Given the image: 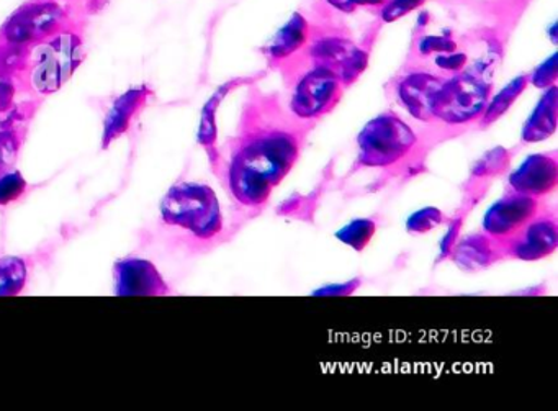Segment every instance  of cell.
Segmentation results:
<instances>
[{
  "instance_id": "obj_1",
  "label": "cell",
  "mask_w": 558,
  "mask_h": 411,
  "mask_svg": "<svg viewBox=\"0 0 558 411\" xmlns=\"http://www.w3.org/2000/svg\"><path fill=\"white\" fill-rule=\"evenodd\" d=\"M290 123H259L256 116L251 117L250 122L241 125L227 166L260 176L277 188L296 165L305 145L306 129Z\"/></svg>"
},
{
  "instance_id": "obj_2",
  "label": "cell",
  "mask_w": 558,
  "mask_h": 411,
  "mask_svg": "<svg viewBox=\"0 0 558 411\" xmlns=\"http://www.w3.org/2000/svg\"><path fill=\"white\" fill-rule=\"evenodd\" d=\"M162 221L181 228L201 241H210L223 231V215L217 194L208 185L184 182L175 185L161 202Z\"/></svg>"
},
{
  "instance_id": "obj_3",
  "label": "cell",
  "mask_w": 558,
  "mask_h": 411,
  "mask_svg": "<svg viewBox=\"0 0 558 411\" xmlns=\"http://www.w3.org/2000/svg\"><path fill=\"white\" fill-rule=\"evenodd\" d=\"M84 60L83 37L76 24L35 45L28 53L24 73L40 94H53L71 80Z\"/></svg>"
},
{
  "instance_id": "obj_4",
  "label": "cell",
  "mask_w": 558,
  "mask_h": 411,
  "mask_svg": "<svg viewBox=\"0 0 558 411\" xmlns=\"http://www.w3.org/2000/svg\"><path fill=\"white\" fill-rule=\"evenodd\" d=\"M71 0H27L0 28V44L34 48L74 24ZM73 4V2H71Z\"/></svg>"
},
{
  "instance_id": "obj_5",
  "label": "cell",
  "mask_w": 558,
  "mask_h": 411,
  "mask_svg": "<svg viewBox=\"0 0 558 411\" xmlns=\"http://www.w3.org/2000/svg\"><path fill=\"white\" fill-rule=\"evenodd\" d=\"M416 142L414 130L397 113H381L359 135V162L367 168H388L407 158Z\"/></svg>"
},
{
  "instance_id": "obj_6",
  "label": "cell",
  "mask_w": 558,
  "mask_h": 411,
  "mask_svg": "<svg viewBox=\"0 0 558 411\" xmlns=\"http://www.w3.org/2000/svg\"><path fill=\"white\" fill-rule=\"evenodd\" d=\"M492 86L475 74H456L440 84L433 102V120L450 126L465 125L482 119Z\"/></svg>"
},
{
  "instance_id": "obj_7",
  "label": "cell",
  "mask_w": 558,
  "mask_h": 411,
  "mask_svg": "<svg viewBox=\"0 0 558 411\" xmlns=\"http://www.w3.org/2000/svg\"><path fill=\"white\" fill-rule=\"evenodd\" d=\"M342 87L344 86L335 71L325 67H313L296 81L290 99V110L303 122L322 119L338 106Z\"/></svg>"
},
{
  "instance_id": "obj_8",
  "label": "cell",
  "mask_w": 558,
  "mask_h": 411,
  "mask_svg": "<svg viewBox=\"0 0 558 411\" xmlns=\"http://www.w3.org/2000/svg\"><path fill=\"white\" fill-rule=\"evenodd\" d=\"M545 208L547 207L542 204L541 198L509 191L486 211L483 218V233L492 237L498 244L505 243Z\"/></svg>"
},
{
  "instance_id": "obj_9",
  "label": "cell",
  "mask_w": 558,
  "mask_h": 411,
  "mask_svg": "<svg viewBox=\"0 0 558 411\" xmlns=\"http://www.w3.org/2000/svg\"><path fill=\"white\" fill-rule=\"evenodd\" d=\"M502 256L521 261H538L558 247V223L555 211L545 208L514 237L499 244Z\"/></svg>"
},
{
  "instance_id": "obj_10",
  "label": "cell",
  "mask_w": 558,
  "mask_h": 411,
  "mask_svg": "<svg viewBox=\"0 0 558 411\" xmlns=\"http://www.w3.org/2000/svg\"><path fill=\"white\" fill-rule=\"evenodd\" d=\"M557 185V152L529 156V158L509 176V191L529 195V197L542 198L544 195L554 192Z\"/></svg>"
},
{
  "instance_id": "obj_11",
  "label": "cell",
  "mask_w": 558,
  "mask_h": 411,
  "mask_svg": "<svg viewBox=\"0 0 558 411\" xmlns=\"http://www.w3.org/2000/svg\"><path fill=\"white\" fill-rule=\"evenodd\" d=\"M444 77L429 71L416 70L403 77L397 86L401 107L420 122L433 120V102Z\"/></svg>"
},
{
  "instance_id": "obj_12",
  "label": "cell",
  "mask_w": 558,
  "mask_h": 411,
  "mask_svg": "<svg viewBox=\"0 0 558 411\" xmlns=\"http://www.w3.org/2000/svg\"><path fill=\"white\" fill-rule=\"evenodd\" d=\"M116 290L120 297L168 295L159 270L145 259H123L116 266Z\"/></svg>"
},
{
  "instance_id": "obj_13",
  "label": "cell",
  "mask_w": 558,
  "mask_h": 411,
  "mask_svg": "<svg viewBox=\"0 0 558 411\" xmlns=\"http://www.w3.org/2000/svg\"><path fill=\"white\" fill-rule=\"evenodd\" d=\"M153 96L148 86L132 87L122 96L117 97L116 102L110 107L106 117V129H104L102 148L106 149L113 140L129 132L135 117L142 112L143 107Z\"/></svg>"
},
{
  "instance_id": "obj_14",
  "label": "cell",
  "mask_w": 558,
  "mask_h": 411,
  "mask_svg": "<svg viewBox=\"0 0 558 411\" xmlns=\"http://www.w3.org/2000/svg\"><path fill=\"white\" fill-rule=\"evenodd\" d=\"M450 257L462 269L478 270L492 266L505 256L501 247L492 237L486 233H475L457 241Z\"/></svg>"
},
{
  "instance_id": "obj_15",
  "label": "cell",
  "mask_w": 558,
  "mask_h": 411,
  "mask_svg": "<svg viewBox=\"0 0 558 411\" xmlns=\"http://www.w3.org/2000/svg\"><path fill=\"white\" fill-rule=\"evenodd\" d=\"M557 87L551 86L545 89L544 96L538 100L531 117L522 129V143H538L554 135L557 130Z\"/></svg>"
},
{
  "instance_id": "obj_16",
  "label": "cell",
  "mask_w": 558,
  "mask_h": 411,
  "mask_svg": "<svg viewBox=\"0 0 558 411\" xmlns=\"http://www.w3.org/2000/svg\"><path fill=\"white\" fill-rule=\"evenodd\" d=\"M308 38V22L300 14H293L292 19L277 32L276 37L267 45V58L274 63L287 60V58L293 57L296 51L302 50Z\"/></svg>"
},
{
  "instance_id": "obj_17",
  "label": "cell",
  "mask_w": 558,
  "mask_h": 411,
  "mask_svg": "<svg viewBox=\"0 0 558 411\" xmlns=\"http://www.w3.org/2000/svg\"><path fill=\"white\" fill-rule=\"evenodd\" d=\"M355 50L352 41L342 37H323L313 41L310 47L308 60H312L313 67H325L338 74L339 68L351 57Z\"/></svg>"
},
{
  "instance_id": "obj_18",
  "label": "cell",
  "mask_w": 558,
  "mask_h": 411,
  "mask_svg": "<svg viewBox=\"0 0 558 411\" xmlns=\"http://www.w3.org/2000/svg\"><path fill=\"white\" fill-rule=\"evenodd\" d=\"M529 86V76H519L515 80H512L508 86L502 87L495 97H493L492 102L486 104L485 112L482 116V125L488 126L492 123H495L496 120L501 119L509 109H511L512 104L518 100V97L524 93L525 87Z\"/></svg>"
},
{
  "instance_id": "obj_19",
  "label": "cell",
  "mask_w": 558,
  "mask_h": 411,
  "mask_svg": "<svg viewBox=\"0 0 558 411\" xmlns=\"http://www.w3.org/2000/svg\"><path fill=\"white\" fill-rule=\"evenodd\" d=\"M27 282V266L19 257L0 259V295H17Z\"/></svg>"
},
{
  "instance_id": "obj_20",
  "label": "cell",
  "mask_w": 558,
  "mask_h": 411,
  "mask_svg": "<svg viewBox=\"0 0 558 411\" xmlns=\"http://www.w3.org/2000/svg\"><path fill=\"white\" fill-rule=\"evenodd\" d=\"M375 231H377V223L374 220H371V218H359V220L351 221V223L341 228L336 233V238L351 246L352 250L362 251L371 243Z\"/></svg>"
},
{
  "instance_id": "obj_21",
  "label": "cell",
  "mask_w": 558,
  "mask_h": 411,
  "mask_svg": "<svg viewBox=\"0 0 558 411\" xmlns=\"http://www.w3.org/2000/svg\"><path fill=\"white\" fill-rule=\"evenodd\" d=\"M233 89V84L228 83L227 86L221 87L217 90L214 97L208 100L207 106L204 107L202 112L201 130H198V142L204 146H214L215 140H217V109L220 106L223 97L227 96L228 90Z\"/></svg>"
},
{
  "instance_id": "obj_22",
  "label": "cell",
  "mask_w": 558,
  "mask_h": 411,
  "mask_svg": "<svg viewBox=\"0 0 558 411\" xmlns=\"http://www.w3.org/2000/svg\"><path fill=\"white\" fill-rule=\"evenodd\" d=\"M509 161H511V155H509L508 149H489L473 166L472 176L475 179H480V181L486 178H498L499 174H502L508 169Z\"/></svg>"
},
{
  "instance_id": "obj_23",
  "label": "cell",
  "mask_w": 558,
  "mask_h": 411,
  "mask_svg": "<svg viewBox=\"0 0 558 411\" xmlns=\"http://www.w3.org/2000/svg\"><path fill=\"white\" fill-rule=\"evenodd\" d=\"M444 223H447L444 211H440L439 208L427 207L414 211V214L408 218L407 228L410 233L424 234Z\"/></svg>"
},
{
  "instance_id": "obj_24",
  "label": "cell",
  "mask_w": 558,
  "mask_h": 411,
  "mask_svg": "<svg viewBox=\"0 0 558 411\" xmlns=\"http://www.w3.org/2000/svg\"><path fill=\"white\" fill-rule=\"evenodd\" d=\"M459 50V45L449 35H426L416 44V55L421 60H433L437 55Z\"/></svg>"
},
{
  "instance_id": "obj_25",
  "label": "cell",
  "mask_w": 558,
  "mask_h": 411,
  "mask_svg": "<svg viewBox=\"0 0 558 411\" xmlns=\"http://www.w3.org/2000/svg\"><path fill=\"white\" fill-rule=\"evenodd\" d=\"M368 63V53L364 50V48L355 47V50L352 51L351 57L342 63V67L339 68L338 76L341 80L342 86H351L362 73H364L365 68H367Z\"/></svg>"
},
{
  "instance_id": "obj_26",
  "label": "cell",
  "mask_w": 558,
  "mask_h": 411,
  "mask_svg": "<svg viewBox=\"0 0 558 411\" xmlns=\"http://www.w3.org/2000/svg\"><path fill=\"white\" fill-rule=\"evenodd\" d=\"M25 191H27V182L22 178L21 172L0 176V207L19 201Z\"/></svg>"
},
{
  "instance_id": "obj_27",
  "label": "cell",
  "mask_w": 558,
  "mask_h": 411,
  "mask_svg": "<svg viewBox=\"0 0 558 411\" xmlns=\"http://www.w3.org/2000/svg\"><path fill=\"white\" fill-rule=\"evenodd\" d=\"M558 70H557V53L551 55L547 61L541 64L534 73L529 76V81H532L535 87H542V89H547V87L555 86L557 83Z\"/></svg>"
},
{
  "instance_id": "obj_28",
  "label": "cell",
  "mask_w": 558,
  "mask_h": 411,
  "mask_svg": "<svg viewBox=\"0 0 558 411\" xmlns=\"http://www.w3.org/2000/svg\"><path fill=\"white\" fill-rule=\"evenodd\" d=\"M426 0H390L381 9V19L385 22H395L398 19L413 12L414 9L421 8Z\"/></svg>"
},
{
  "instance_id": "obj_29",
  "label": "cell",
  "mask_w": 558,
  "mask_h": 411,
  "mask_svg": "<svg viewBox=\"0 0 558 411\" xmlns=\"http://www.w3.org/2000/svg\"><path fill=\"white\" fill-rule=\"evenodd\" d=\"M462 217L453 218L450 221L449 230L444 234L442 241H440V259H446L452 254L453 246L459 241L460 228H462Z\"/></svg>"
},
{
  "instance_id": "obj_30",
  "label": "cell",
  "mask_w": 558,
  "mask_h": 411,
  "mask_svg": "<svg viewBox=\"0 0 558 411\" xmlns=\"http://www.w3.org/2000/svg\"><path fill=\"white\" fill-rule=\"evenodd\" d=\"M15 84L11 77H0V112H4L14 102Z\"/></svg>"
},
{
  "instance_id": "obj_31",
  "label": "cell",
  "mask_w": 558,
  "mask_h": 411,
  "mask_svg": "<svg viewBox=\"0 0 558 411\" xmlns=\"http://www.w3.org/2000/svg\"><path fill=\"white\" fill-rule=\"evenodd\" d=\"M359 280H352V282L339 283V286L323 287V289L316 290L315 295H351L357 290Z\"/></svg>"
},
{
  "instance_id": "obj_32",
  "label": "cell",
  "mask_w": 558,
  "mask_h": 411,
  "mask_svg": "<svg viewBox=\"0 0 558 411\" xmlns=\"http://www.w3.org/2000/svg\"><path fill=\"white\" fill-rule=\"evenodd\" d=\"M11 149H14V146L9 145L8 136H0V176H2V171L8 166L9 152Z\"/></svg>"
},
{
  "instance_id": "obj_33",
  "label": "cell",
  "mask_w": 558,
  "mask_h": 411,
  "mask_svg": "<svg viewBox=\"0 0 558 411\" xmlns=\"http://www.w3.org/2000/svg\"><path fill=\"white\" fill-rule=\"evenodd\" d=\"M71 2H80V0H71ZM87 5H94L96 2H99V0H84Z\"/></svg>"
},
{
  "instance_id": "obj_34",
  "label": "cell",
  "mask_w": 558,
  "mask_h": 411,
  "mask_svg": "<svg viewBox=\"0 0 558 411\" xmlns=\"http://www.w3.org/2000/svg\"><path fill=\"white\" fill-rule=\"evenodd\" d=\"M381 2H384V0H381Z\"/></svg>"
}]
</instances>
